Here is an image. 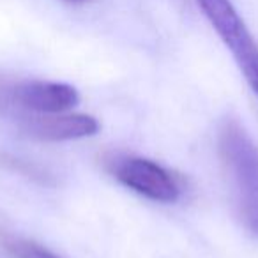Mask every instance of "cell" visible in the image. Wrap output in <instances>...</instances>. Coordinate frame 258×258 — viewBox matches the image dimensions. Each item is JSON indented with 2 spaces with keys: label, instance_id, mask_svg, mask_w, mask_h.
<instances>
[{
  "label": "cell",
  "instance_id": "obj_5",
  "mask_svg": "<svg viewBox=\"0 0 258 258\" xmlns=\"http://www.w3.org/2000/svg\"><path fill=\"white\" fill-rule=\"evenodd\" d=\"M22 131L39 142H69L94 137L99 131V122L85 113L36 115L23 122Z\"/></svg>",
  "mask_w": 258,
  "mask_h": 258
},
{
  "label": "cell",
  "instance_id": "obj_6",
  "mask_svg": "<svg viewBox=\"0 0 258 258\" xmlns=\"http://www.w3.org/2000/svg\"><path fill=\"white\" fill-rule=\"evenodd\" d=\"M0 242L13 258H58L44 246L20 235L0 233Z\"/></svg>",
  "mask_w": 258,
  "mask_h": 258
},
{
  "label": "cell",
  "instance_id": "obj_7",
  "mask_svg": "<svg viewBox=\"0 0 258 258\" xmlns=\"http://www.w3.org/2000/svg\"><path fill=\"white\" fill-rule=\"evenodd\" d=\"M0 166L22 173V175L29 177V179L39 180V182H43V184H46L48 179H50V175H48L44 170H41L39 166L32 165V163H29V161H22V159L13 158V156H8V154H0Z\"/></svg>",
  "mask_w": 258,
  "mask_h": 258
},
{
  "label": "cell",
  "instance_id": "obj_3",
  "mask_svg": "<svg viewBox=\"0 0 258 258\" xmlns=\"http://www.w3.org/2000/svg\"><path fill=\"white\" fill-rule=\"evenodd\" d=\"M225 46L233 55L240 73L258 96V44L230 0H197Z\"/></svg>",
  "mask_w": 258,
  "mask_h": 258
},
{
  "label": "cell",
  "instance_id": "obj_1",
  "mask_svg": "<svg viewBox=\"0 0 258 258\" xmlns=\"http://www.w3.org/2000/svg\"><path fill=\"white\" fill-rule=\"evenodd\" d=\"M218 156L237 218L258 239V144L239 120L225 118L218 129Z\"/></svg>",
  "mask_w": 258,
  "mask_h": 258
},
{
  "label": "cell",
  "instance_id": "obj_4",
  "mask_svg": "<svg viewBox=\"0 0 258 258\" xmlns=\"http://www.w3.org/2000/svg\"><path fill=\"white\" fill-rule=\"evenodd\" d=\"M11 99L25 110L41 115H53L66 113L75 108L80 103V94L68 83L30 80L13 87Z\"/></svg>",
  "mask_w": 258,
  "mask_h": 258
},
{
  "label": "cell",
  "instance_id": "obj_2",
  "mask_svg": "<svg viewBox=\"0 0 258 258\" xmlns=\"http://www.w3.org/2000/svg\"><path fill=\"white\" fill-rule=\"evenodd\" d=\"M106 172L117 182L159 204H173L180 198V184L170 170L147 158L131 154H108L103 158Z\"/></svg>",
  "mask_w": 258,
  "mask_h": 258
},
{
  "label": "cell",
  "instance_id": "obj_8",
  "mask_svg": "<svg viewBox=\"0 0 258 258\" xmlns=\"http://www.w3.org/2000/svg\"><path fill=\"white\" fill-rule=\"evenodd\" d=\"M64 2H71V4H83V2H89V0H64Z\"/></svg>",
  "mask_w": 258,
  "mask_h": 258
}]
</instances>
